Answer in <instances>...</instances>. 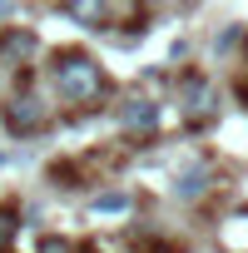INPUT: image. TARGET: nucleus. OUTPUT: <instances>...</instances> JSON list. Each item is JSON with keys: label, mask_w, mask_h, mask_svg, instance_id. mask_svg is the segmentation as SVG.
<instances>
[{"label": "nucleus", "mask_w": 248, "mask_h": 253, "mask_svg": "<svg viewBox=\"0 0 248 253\" xmlns=\"http://www.w3.org/2000/svg\"><path fill=\"white\" fill-rule=\"evenodd\" d=\"M50 75H55V89H60L70 104H99V99L109 94L104 65H99L94 55H84V50H60Z\"/></svg>", "instance_id": "nucleus-1"}, {"label": "nucleus", "mask_w": 248, "mask_h": 253, "mask_svg": "<svg viewBox=\"0 0 248 253\" xmlns=\"http://www.w3.org/2000/svg\"><path fill=\"white\" fill-rule=\"evenodd\" d=\"M179 114L189 129H204V124L218 119V84L208 75H179Z\"/></svg>", "instance_id": "nucleus-2"}, {"label": "nucleus", "mask_w": 248, "mask_h": 253, "mask_svg": "<svg viewBox=\"0 0 248 253\" xmlns=\"http://www.w3.org/2000/svg\"><path fill=\"white\" fill-rule=\"evenodd\" d=\"M0 124H5L15 139H30V134H40L45 124H50V109H45V99H35V94H15V99L0 104Z\"/></svg>", "instance_id": "nucleus-3"}, {"label": "nucleus", "mask_w": 248, "mask_h": 253, "mask_svg": "<svg viewBox=\"0 0 248 253\" xmlns=\"http://www.w3.org/2000/svg\"><path fill=\"white\" fill-rule=\"evenodd\" d=\"M159 114H164V104L149 94H134V99H124L119 104V129L129 134V139H154L159 134Z\"/></svg>", "instance_id": "nucleus-4"}, {"label": "nucleus", "mask_w": 248, "mask_h": 253, "mask_svg": "<svg viewBox=\"0 0 248 253\" xmlns=\"http://www.w3.org/2000/svg\"><path fill=\"white\" fill-rule=\"evenodd\" d=\"M208 189H213V164H208L204 154H189V159L174 169V194L189 199V204H199Z\"/></svg>", "instance_id": "nucleus-5"}, {"label": "nucleus", "mask_w": 248, "mask_h": 253, "mask_svg": "<svg viewBox=\"0 0 248 253\" xmlns=\"http://www.w3.org/2000/svg\"><path fill=\"white\" fill-rule=\"evenodd\" d=\"M60 10L80 30H109V0H60Z\"/></svg>", "instance_id": "nucleus-6"}, {"label": "nucleus", "mask_w": 248, "mask_h": 253, "mask_svg": "<svg viewBox=\"0 0 248 253\" xmlns=\"http://www.w3.org/2000/svg\"><path fill=\"white\" fill-rule=\"evenodd\" d=\"M40 50L35 30L30 25H15V30H0V60H10V65H30V55Z\"/></svg>", "instance_id": "nucleus-7"}, {"label": "nucleus", "mask_w": 248, "mask_h": 253, "mask_svg": "<svg viewBox=\"0 0 248 253\" xmlns=\"http://www.w3.org/2000/svg\"><path fill=\"white\" fill-rule=\"evenodd\" d=\"M89 213H94V218H119V213H129V194H124V189H104V194L89 199Z\"/></svg>", "instance_id": "nucleus-8"}, {"label": "nucleus", "mask_w": 248, "mask_h": 253, "mask_svg": "<svg viewBox=\"0 0 248 253\" xmlns=\"http://www.w3.org/2000/svg\"><path fill=\"white\" fill-rule=\"evenodd\" d=\"M218 238H223V248H228V253H248V213H233V218H223Z\"/></svg>", "instance_id": "nucleus-9"}, {"label": "nucleus", "mask_w": 248, "mask_h": 253, "mask_svg": "<svg viewBox=\"0 0 248 253\" xmlns=\"http://www.w3.org/2000/svg\"><path fill=\"white\" fill-rule=\"evenodd\" d=\"M15 228H20V218H15V209H5V204H0V253L10 248V238H15Z\"/></svg>", "instance_id": "nucleus-10"}, {"label": "nucleus", "mask_w": 248, "mask_h": 253, "mask_svg": "<svg viewBox=\"0 0 248 253\" xmlns=\"http://www.w3.org/2000/svg\"><path fill=\"white\" fill-rule=\"evenodd\" d=\"M238 40H243V25H228V30H218V35H213V50L223 55V50H233Z\"/></svg>", "instance_id": "nucleus-11"}, {"label": "nucleus", "mask_w": 248, "mask_h": 253, "mask_svg": "<svg viewBox=\"0 0 248 253\" xmlns=\"http://www.w3.org/2000/svg\"><path fill=\"white\" fill-rule=\"evenodd\" d=\"M35 253H75V243L70 238H60V233H50V238H40V248Z\"/></svg>", "instance_id": "nucleus-12"}, {"label": "nucleus", "mask_w": 248, "mask_h": 253, "mask_svg": "<svg viewBox=\"0 0 248 253\" xmlns=\"http://www.w3.org/2000/svg\"><path fill=\"white\" fill-rule=\"evenodd\" d=\"M5 164H10V154H5V149H0V169H5Z\"/></svg>", "instance_id": "nucleus-13"}, {"label": "nucleus", "mask_w": 248, "mask_h": 253, "mask_svg": "<svg viewBox=\"0 0 248 253\" xmlns=\"http://www.w3.org/2000/svg\"><path fill=\"white\" fill-rule=\"evenodd\" d=\"M5 10H10V0H0V15H5Z\"/></svg>", "instance_id": "nucleus-14"}]
</instances>
